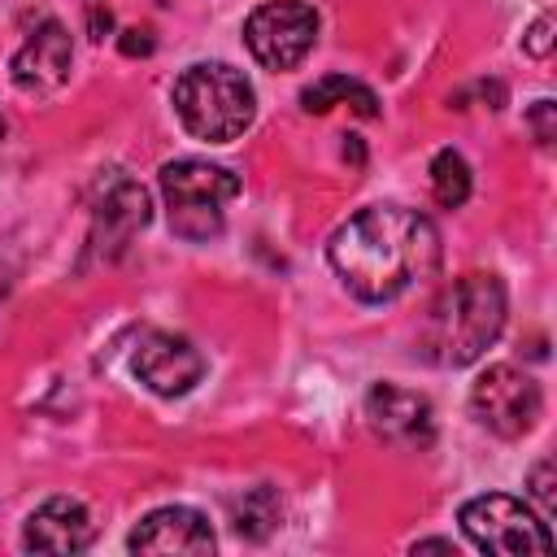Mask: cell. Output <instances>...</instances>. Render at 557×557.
I'll use <instances>...</instances> for the list:
<instances>
[{
  "label": "cell",
  "instance_id": "3",
  "mask_svg": "<svg viewBox=\"0 0 557 557\" xmlns=\"http://www.w3.org/2000/svg\"><path fill=\"white\" fill-rule=\"evenodd\" d=\"M174 113L178 122L209 144H231L252 126L257 96L252 83L226 61L187 65L174 83Z\"/></svg>",
  "mask_w": 557,
  "mask_h": 557
},
{
  "label": "cell",
  "instance_id": "12",
  "mask_svg": "<svg viewBox=\"0 0 557 557\" xmlns=\"http://www.w3.org/2000/svg\"><path fill=\"white\" fill-rule=\"evenodd\" d=\"M213 544L209 518L187 505H161L131 531L135 553H213Z\"/></svg>",
  "mask_w": 557,
  "mask_h": 557
},
{
  "label": "cell",
  "instance_id": "22",
  "mask_svg": "<svg viewBox=\"0 0 557 557\" xmlns=\"http://www.w3.org/2000/svg\"><path fill=\"white\" fill-rule=\"evenodd\" d=\"M0 139H4V117H0Z\"/></svg>",
  "mask_w": 557,
  "mask_h": 557
},
{
  "label": "cell",
  "instance_id": "2",
  "mask_svg": "<svg viewBox=\"0 0 557 557\" xmlns=\"http://www.w3.org/2000/svg\"><path fill=\"white\" fill-rule=\"evenodd\" d=\"M505 309H509L505 283L496 274H461L426 309L422 352L448 370L479 361L496 344V335L505 326Z\"/></svg>",
  "mask_w": 557,
  "mask_h": 557
},
{
  "label": "cell",
  "instance_id": "10",
  "mask_svg": "<svg viewBox=\"0 0 557 557\" xmlns=\"http://www.w3.org/2000/svg\"><path fill=\"white\" fill-rule=\"evenodd\" d=\"M366 418L374 435H383L396 448H426L435 440V409L426 396L396 387V383H374L366 392Z\"/></svg>",
  "mask_w": 557,
  "mask_h": 557
},
{
  "label": "cell",
  "instance_id": "7",
  "mask_svg": "<svg viewBox=\"0 0 557 557\" xmlns=\"http://www.w3.org/2000/svg\"><path fill=\"white\" fill-rule=\"evenodd\" d=\"M318 39V13L305 0H270L248 13L244 44L265 70H292L309 57Z\"/></svg>",
  "mask_w": 557,
  "mask_h": 557
},
{
  "label": "cell",
  "instance_id": "17",
  "mask_svg": "<svg viewBox=\"0 0 557 557\" xmlns=\"http://www.w3.org/2000/svg\"><path fill=\"white\" fill-rule=\"evenodd\" d=\"M527 487H531V500H540V509H544V518H548V513L557 509V496H553V461H540V466L531 470Z\"/></svg>",
  "mask_w": 557,
  "mask_h": 557
},
{
  "label": "cell",
  "instance_id": "19",
  "mask_svg": "<svg viewBox=\"0 0 557 557\" xmlns=\"http://www.w3.org/2000/svg\"><path fill=\"white\" fill-rule=\"evenodd\" d=\"M83 9H87V30H91V39H104L109 26H113L109 4H104V0H83Z\"/></svg>",
  "mask_w": 557,
  "mask_h": 557
},
{
  "label": "cell",
  "instance_id": "14",
  "mask_svg": "<svg viewBox=\"0 0 557 557\" xmlns=\"http://www.w3.org/2000/svg\"><path fill=\"white\" fill-rule=\"evenodd\" d=\"M300 104H305V113H326L331 104H352L361 117H374V113H379L374 91H370L366 83L348 78V74H326V78H318L313 87L300 91Z\"/></svg>",
  "mask_w": 557,
  "mask_h": 557
},
{
  "label": "cell",
  "instance_id": "11",
  "mask_svg": "<svg viewBox=\"0 0 557 557\" xmlns=\"http://www.w3.org/2000/svg\"><path fill=\"white\" fill-rule=\"evenodd\" d=\"M70 61H74V48H70V30L61 22H39L26 44L13 52V83L26 91V96H52L65 78H70Z\"/></svg>",
  "mask_w": 557,
  "mask_h": 557
},
{
  "label": "cell",
  "instance_id": "18",
  "mask_svg": "<svg viewBox=\"0 0 557 557\" xmlns=\"http://www.w3.org/2000/svg\"><path fill=\"white\" fill-rule=\"evenodd\" d=\"M522 48H527L531 57H548V48H553V13H540V17H535V26L527 30Z\"/></svg>",
  "mask_w": 557,
  "mask_h": 557
},
{
  "label": "cell",
  "instance_id": "6",
  "mask_svg": "<svg viewBox=\"0 0 557 557\" xmlns=\"http://www.w3.org/2000/svg\"><path fill=\"white\" fill-rule=\"evenodd\" d=\"M470 409H474V418H479L492 435L518 440V435H527V431L540 422L544 396H540V383H535L527 370L500 361V366H487V370L474 379V387H470Z\"/></svg>",
  "mask_w": 557,
  "mask_h": 557
},
{
  "label": "cell",
  "instance_id": "15",
  "mask_svg": "<svg viewBox=\"0 0 557 557\" xmlns=\"http://www.w3.org/2000/svg\"><path fill=\"white\" fill-rule=\"evenodd\" d=\"M470 161L457 152V148H444L431 157V196L444 205V209H457L470 200Z\"/></svg>",
  "mask_w": 557,
  "mask_h": 557
},
{
  "label": "cell",
  "instance_id": "4",
  "mask_svg": "<svg viewBox=\"0 0 557 557\" xmlns=\"http://www.w3.org/2000/svg\"><path fill=\"white\" fill-rule=\"evenodd\" d=\"M239 191V178L222 165L183 157L161 165V196L170 213V231L183 239H213L226 218V200Z\"/></svg>",
  "mask_w": 557,
  "mask_h": 557
},
{
  "label": "cell",
  "instance_id": "16",
  "mask_svg": "<svg viewBox=\"0 0 557 557\" xmlns=\"http://www.w3.org/2000/svg\"><path fill=\"white\" fill-rule=\"evenodd\" d=\"M278 496L270 492V487H252V492H244V500H235L231 505V518H235V531L239 535H248V540H261V535H270L274 531V522H278Z\"/></svg>",
  "mask_w": 557,
  "mask_h": 557
},
{
  "label": "cell",
  "instance_id": "13",
  "mask_svg": "<svg viewBox=\"0 0 557 557\" xmlns=\"http://www.w3.org/2000/svg\"><path fill=\"white\" fill-rule=\"evenodd\" d=\"M22 544L30 553H78V548L91 544V518H87V509L78 500L52 496L26 518Z\"/></svg>",
  "mask_w": 557,
  "mask_h": 557
},
{
  "label": "cell",
  "instance_id": "9",
  "mask_svg": "<svg viewBox=\"0 0 557 557\" xmlns=\"http://www.w3.org/2000/svg\"><path fill=\"white\" fill-rule=\"evenodd\" d=\"M131 366H135V379L157 396H187L205 374V357L196 352V344L174 331H148Z\"/></svg>",
  "mask_w": 557,
  "mask_h": 557
},
{
  "label": "cell",
  "instance_id": "8",
  "mask_svg": "<svg viewBox=\"0 0 557 557\" xmlns=\"http://www.w3.org/2000/svg\"><path fill=\"white\" fill-rule=\"evenodd\" d=\"M152 218V205H148V191L126 178L122 170H113L109 178H100V196L91 205V252L100 257H117L135 231H144Z\"/></svg>",
  "mask_w": 557,
  "mask_h": 557
},
{
  "label": "cell",
  "instance_id": "1",
  "mask_svg": "<svg viewBox=\"0 0 557 557\" xmlns=\"http://www.w3.org/2000/svg\"><path fill=\"white\" fill-rule=\"evenodd\" d=\"M344 287L361 300H396L440 265V231L405 205H370L352 213L326 244Z\"/></svg>",
  "mask_w": 557,
  "mask_h": 557
},
{
  "label": "cell",
  "instance_id": "5",
  "mask_svg": "<svg viewBox=\"0 0 557 557\" xmlns=\"http://www.w3.org/2000/svg\"><path fill=\"white\" fill-rule=\"evenodd\" d=\"M461 531L470 535L474 548L500 553V557H531V553H553V531L548 522L518 496L487 492L461 505Z\"/></svg>",
  "mask_w": 557,
  "mask_h": 557
},
{
  "label": "cell",
  "instance_id": "20",
  "mask_svg": "<svg viewBox=\"0 0 557 557\" xmlns=\"http://www.w3.org/2000/svg\"><path fill=\"white\" fill-rule=\"evenodd\" d=\"M531 126H535V139H540V144L553 139V100H535V109H531Z\"/></svg>",
  "mask_w": 557,
  "mask_h": 557
},
{
  "label": "cell",
  "instance_id": "21",
  "mask_svg": "<svg viewBox=\"0 0 557 557\" xmlns=\"http://www.w3.org/2000/svg\"><path fill=\"white\" fill-rule=\"evenodd\" d=\"M117 48H122L126 57H135V52H152V30H122Z\"/></svg>",
  "mask_w": 557,
  "mask_h": 557
}]
</instances>
